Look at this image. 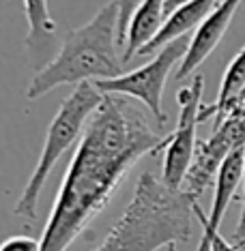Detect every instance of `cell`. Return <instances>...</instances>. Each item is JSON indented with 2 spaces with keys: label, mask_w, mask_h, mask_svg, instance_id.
Here are the masks:
<instances>
[{
  "label": "cell",
  "mask_w": 245,
  "mask_h": 251,
  "mask_svg": "<svg viewBox=\"0 0 245 251\" xmlns=\"http://www.w3.org/2000/svg\"><path fill=\"white\" fill-rule=\"evenodd\" d=\"M232 245L239 251H245V151H243V208H241V219L237 224L235 236H232Z\"/></svg>",
  "instance_id": "16"
},
{
  "label": "cell",
  "mask_w": 245,
  "mask_h": 251,
  "mask_svg": "<svg viewBox=\"0 0 245 251\" xmlns=\"http://www.w3.org/2000/svg\"><path fill=\"white\" fill-rule=\"evenodd\" d=\"M209 251H239L232 243H228L226 238H221L219 234L218 236H213L211 238V243H209Z\"/></svg>",
  "instance_id": "17"
},
{
  "label": "cell",
  "mask_w": 245,
  "mask_h": 251,
  "mask_svg": "<svg viewBox=\"0 0 245 251\" xmlns=\"http://www.w3.org/2000/svg\"><path fill=\"white\" fill-rule=\"evenodd\" d=\"M118 50V9L112 0L86 24L67 32L58 54L32 75L26 97L35 101L58 86L97 84L118 77L125 65Z\"/></svg>",
  "instance_id": "3"
},
{
  "label": "cell",
  "mask_w": 245,
  "mask_h": 251,
  "mask_svg": "<svg viewBox=\"0 0 245 251\" xmlns=\"http://www.w3.org/2000/svg\"><path fill=\"white\" fill-rule=\"evenodd\" d=\"M101 101H104V93L95 84H80L60 103L58 112L54 114L52 123L48 127L35 170H32L30 178L24 185V189L18 198V204L13 208V213L18 217H24L28 221L35 219L39 198H41V191L50 174H52V170L60 161V157L82 138L84 129L93 118V114L99 110Z\"/></svg>",
  "instance_id": "4"
},
{
  "label": "cell",
  "mask_w": 245,
  "mask_h": 251,
  "mask_svg": "<svg viewBox=\"0 0 245 251\" xmlns=\"http://www.w3.org/2000/svg\"><path fill=\"white\" fill-rule=\"evenodd\" d=\"M118 9V41H121V48L125 45V35H127V24L132 20L134 11L140 7L142 0H114Z\"/></svg>",
  "instance_id": "14"
},
{
  "label": "cell",
  "mask_w": 245,
  "mask_h": 251,
  "mask_svg": "<svg viewBox=\"0 0 245 251\" xmlns=\"http://www.w3.org/2000/svg\"><path fill=\"white\" fill-rule=\"evenodd\" d=\"M185 2H190V0H163V9H166V18L172 11H176L181 7V4H185Z\"/></svg>",
  "instance_id": "18"
},
{
  "label": "cell",
  "mask_w": 245,
  "mask_h": 251,
  "mask_svg": "<svg viewBox=\"0 0 245 251\" xmlns=\"http://www.w3.org/2000/svg\"><path fill=\"white\" fill-rule=\"evenodd\" d=\"M22 4L28 22L26 45L37 50L48 43L56 32V22L50 13V0H22Z\"/></svg>",
  "instance_id": "13"
},
{
  "label": "cell",
  "mask_w": 245,
  "mask_h": 251,
  "mask_svg": "<svg viewBox=\"0 0 245 251\" xmlns=\"http://www.w3.org/2000/svg\"><path fill=\"white\" fill-rule=\"evenodd\" d=\"M0 251H41V241L24 234H15L0 243Z\"/></svg>",
  "instance_id": "15"
},
{
  "label": "cell",
  "mask_w": 245,
  "mask_h": 251,
  "mask_svg": "<svg viewBox=\"0 0 245 251\" xmlns=\"http://www.w3.org/2000/svg\"><path fill=\"white\" fill-rule=\"evenodd\" d=\"M239 4H241V0H219L218 7L211 11L209 18L193 30V35L190 37L187 52L183 56V60H181V65L176 67V71H174L176 79L190 77L191 73L215 52L221 37H224L226 30L230 28V22L235 18Z\"/></svg>",
  "instance_id": "9"
},
{
  "label": "cell",
  "mask_w": 245,
  "mask_h": 251,
  "mask_svg": "<svg viewBox=\"0 0 245 251\" xmlns=\"http://www.w3.org/2000/svg\"><path fill=\"white\" fill-rule=\"evenodd\" d=\"M241 99H245V88H243V93H241ZM241 99H239V101H241Z\"/></svg>",
  "instance_id": "20"
},
{
  "label": "cell",
  "mask_w": 245,
  "mask_h": 251,
  "mask_svg": "<svg viewBox=\"0 0 245 251\" xmlns=\"http://www.w3.org/2000/svg\"><path fill=\"white\" fill-rule=\"evenodd\" d=\"M243 88H245V45L239 50V54L230 60L228 69L224 71V77H221V84L218 90V99L211 105L200 107V123L221 121L239 103Z\"/></svg>",
  "instance_id": "12"
},
{
  "label": "cell",
  "mask_w": 245,
  "mask_h": 251,
  "mask_svg": "<svg viewBox=\"0 0 245 251\" xmlns=\"http://www.w3.org/2000/svg\"><path fill=\"white\" fill-rule=\"evenodd\" d=\"M166 22V9H163V0H142L140 7L134 11L132 20L127 24V35H125V52H123V62L132 60L134 56L144 50L159 28Z\"/></svg>",
  "instance_id": "11"
},
{
  "label": "cell",
  "mask_w": 245,
  "mask_h": 251,
  "mask_svg": "<svg viewBox=\"0 0 245 251\" xmlns=\"http://www.w3.org/2000/svg\"><path fill=\"white\" fill-rule=\"evenodd\" d=\"M237 151H245V99H241L221 121L215 123L213 133L207 140L196 144L181 191L198 202L207 187L215 180L226 157Z\"/></svg>",
  "instance_id": "6"
},
{
  "label": "cell",
  "mask_w": 245,
  "mask_h": 251,
  "mask_svg": "<svg viewBox=\"0 0 245 251\" xmlns=\"http://www.w3.org/2000/svg\"><path fill=\"white\" fill-rule=\"evenodd\" d=\"M168 135L146 121L127 97L104 95L78 142L58 196L41 234V251H67L101 215L129 170L151 152L163 151Z\"/></svg>",
  "instance_id": "1"
},
{
  "label": "cell",
  "mask_w": 245,
  "mask_h": 251,
  "mask_svg": "<svg viewBox=\"0 0 245 251\" xmlns=\"http://www.w3.org/2000/svg\"><path fill=\"white\" fill-rule=\"evenodd\" d=\"M215 189H213V204H211V213L207 215L200 208V204L193 206V215L200 221L202 226V236L200 243H198L196 251H209V243L213 236L219 234L221 221L230 208L232 198L237 196L239 187L243 185V151H237L232 155L226 157V161L221 163L218 176L213 180Z\"/></svg>",
  "instance_id": "8"
},
{
  "label": "cell",
  "mask_w": 245,
  "mask_h": 251,
  "mask_svg": "<svg viewBox=\"0 0 245 251\" xmlns=\"http://www.w3.org/2000/svg\"><path fill=\"white\" fill-rule=\"evenodd\" d=\"M187 45H190V37L174 39L168 45H163L162 50H157L155 56L146 65H142L129 73H121L118 77L97 82L95 86L104 95H118L144 103L146 110L155 116L157 127L162 129L166 125V114H163V105H162L163 88H166L170 73L183 60Z\"/></svg>",
  "instance_id": "5"
},
{
  "label": "cell",
  "mask_w": 245,
  "mask_h": 251,
  "mask_svg": "<svg viewBox=\"0 0 245 251\" xmlns=\"http://www.w3.org/2000/svg\"><path fill=\"white\" fill-rule=\"evenodd\" d=\"M196 204L185 191L170 189L155 174L144 172L125 213L90 251H159L190 241Z\"/></svg>",
  "instance_id": "2"
},
{
  "label": "cell",
  "mask_w": 245,
  "mask_h": 251,
  "mask_svg": "<svg viewBox=\"0 0 245 251\" xmlns=\"http://www.w3.org/2000/svg\"><path fill=\"white\" fill-rule=\"evenodd\" d=\"M166 251H176V247L174 245H170V247H166Z\"/></svg>",
  "instance_id": "19"
},
{
  "label": "cell",
  "mask_w": 245,
  "mask_h": 251,
  "mask_svg": "<svg viewBox=\"0 0 245 251\" xmlns=\"http://www.w3.org/2000/svg\"><path fill=\"white\" fill-rule=\"evenodd\" d=\"M218 2L219 0H190V2L181 4L179 9L168 15L163 26L159 28V32L155 35V39H153L144 50H140L138 56L155 54L157 50H162L163 45H168L170 41H174V39L190 37V32L196 30V28L209 18L211 11L218 7Z\"/></svg>",
  "instance_id": "10"
},
{
  "label": "cell",
  "mask_w": 245,
  "mask_h": 251,
  "mask_svg": "<svg viewBox=\"0 0 245 251\" xmlns=\"http://www.w3.org/2000/svg\"><path fill=\"white\" fill-rule=\"evenodd\" d=\"M204 93V77L193 75L191 84L179 90V118H176L174 133L168 135V144L163 148L162 182L170 189H181L185 174L191 165L193 151H196V129L200 125V107Z\"/></svg>",
  "instance_id": "7"
}]
</instances>
